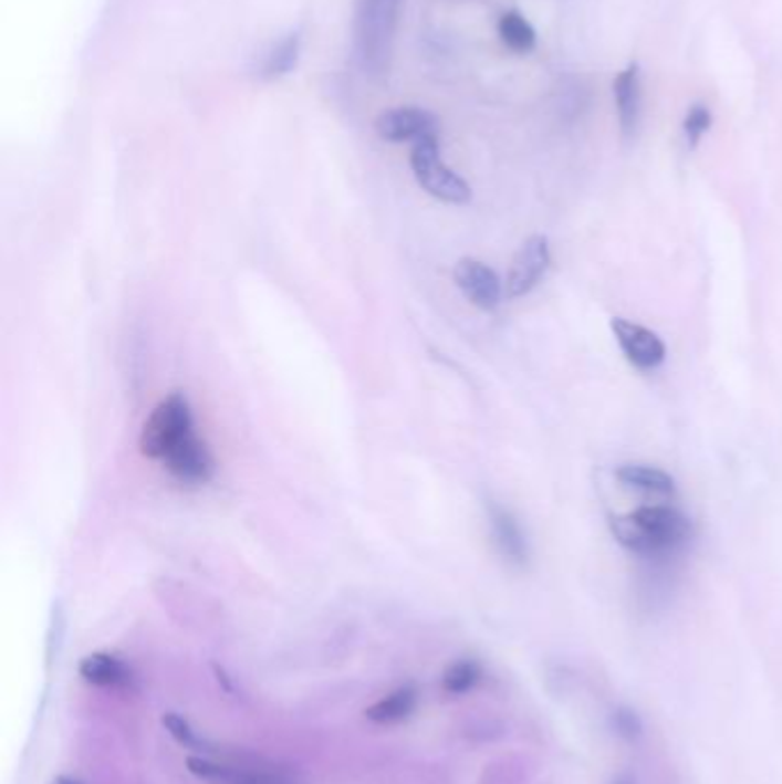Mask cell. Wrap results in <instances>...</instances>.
Segmentation results:
<instances>
[{
  "instance_id": "1",
  "label": "cell",
  "mask_w": 782,
  "mask_h": 784,
  "mask_svg": "<svg viewBox=\"0 0 782 784\" xmlns=\"http://www.w3.org/2000/svg\"><path fill=\"white\" fill-rule=\"evenodd\" d=\"M613 537L640 557H668L691 540V521L675 508L651 505L613 516Z\"/></svg>"
},
{
  "instance_id": "2",
  "label": "cell",
  "mask_w": 782,
  "mask_h": 784,
  "mask_svg": "<svg viewBox=\"0 0 782 784\" xmlns=\"http://www.w3.org/2000/svg\"><path fill=\"white\" fill-rule=\"evenodd\" d=\"M404 0H361L356 17V53L361 70L379 79L388 72Z\"/></svg>"
},
{
  "instance_id": "3",
  "label": "cell",
  "mask_w": 782,
  "mask_h": 784,
  "mask_svg": "<svg viewBox=\"0 0 782 784\" xmlns=\"http://www.w3.org/2000/svg\"><path fill=\"white\" fill-rule=\"evenodd\" d=\"M189 433H194L191 404L186 395L173 393L156 404V409L145 420L140 431V452L149 459L164 461V457Z\"/></svg>"
},
{
  "instance_id": "4",
  "label": "cell",
  "mask_w": 782,
  "mask_h": 784,
  "mask_svg": "<svg viewBox=\"0 0 782 784\" xmlns=\"http://www.w3.org/2000/svg\"><path fill=\"white\" fill-rule=\"evenodd\" d=\"M411 170L418 184L436 200L448 205H466L471 200V186L441 161L439 134L425 136L414 143Z\"/></svg>"
},
{
  "instance_id": "5",
  "label": "cell",
  "mask_w": 782,
  "mask_h": 784,
  "mask_svg": "<svg viewBox=\"0 0 782 784\" xmlns=\"http://www.w3.org/2000/svg\"><path fill=\"white\" fill-rule=\"evenodd\" d=\"M549 266H551L549 239L544 234L528 237L521 243V248L517 250L512 266L508 271L505 296L521 299V296L533 292L542 282V278L546 275Z\"/></svg>"
},
{
  "instance_id": "6",
  "label": "cell",
  "mask_w": 782,
  "mask_h": 784,
  "mask_svg": "<svg viewBox=\"0 0 782 784\" xmlns=\"http://www.w3.org/2000/svg\"><path fill=\"white\" fill-rule=\"evenodd\" d=\"M164 466L168 468V473L184 487H202L211 482L216 473L213 454L202 438L196 436V431L186 436L184 441H179L164 457Z\"/></svg>"
},
{
  "instance_id": "7",
  "label": "cell",
  "mask_w": 782,
  "mask_h": 784,
  "mask_svg": "<svg viewBox=\"0 0 782 784\" xmlns=\"http://www.w3.org/2000/svg\"><path fill=\"white\" fill-rule=\"evenodd\" d=\"M611 331L619 344L624 358H627L636 369L651 372L664 365L666 344L654 331L622 317H615L611 322Z\"/></svg>"
},
{
  "instance_id": "8",
  "label": "cell",
  "mask_w": 782,
  "mask_h": 784,
  "mask_svg": "<svg viewBox=\"0 0 782 784\" xmlns=\"http://www.w3.org/2000/svg\"><path fill=\"white\" fill-rule=\"evenodd\" d=\"M455 282L459 292L476 307L491 312L503 301V282L491 266L480 260L463 258L455 266Z\"/></svg>"
},
{
  "instance_id": "9",
  "label": "cell",
  "mask_w": 782,
  "mask_h": 784,
  "mask_svg": "<svg viewBox=\"0 0 782 784\" xmlns=\"http://www.w3.org/2000/svg\"><path fill=\"white\" fill-rule=\"evenodd\" d=\"M374 129L388 143H416L425 136L439 134V119L425 108L402 106L382 113Z\"/></svg>"
},
{
  "instance_id": "10",
  "label": "cell",
  "mask_w": 782,
  "mask_h": 784,
  "mask_svg": "<svg viewBox=\"0 0 782 784\" xmlns=\"http://www.w3.org/2000/svg\"><path fill=\"white\" fill-rule=\"evenodd\" d=\"M613 97L617 108V122L624 140H632L638 132L640 113H643V85H640V67L638 62H629L615 81H613Z\"/></svg>"
},
{
  "instance_id": "11",
  "label": "cell",
  "mask_w": 782,
  "mask_h": 784,
  "mask_svg": "<svg viewBox=\"0 0 782 784\" xmlns=\"http://www.w3.org/2000/svg\"><path fill=\"white\" fill-rule=\"evenodd\" d=\"M487 516H489L491 537H493L498 553L503 555L510 564H514V567H525L530 551H528L523 530H521L519 521L512 516V512L496 505V503H489Z\"/></svg>"
},
{
  "instance_id": "12",
  "label": "cell",
  "mask_w": 782,
  "mask_h": 784,
  "mask_svg": "<svg viewBox=\"0 0 782 784\" xmlns=\"http://www.w3.org/2000/svg\"><path fill=\"white\" fill-rule=\"evenodd\" d=\"M617 480L627 487L643 491L647 495H661V498H672L677 487L675 480L666 473V470L647 466V463H622L617 468Z\"/></svg>"
},
{
  "instance_id": "13",
  "label": "cell",
  "mask_w": 782,
  "mask_h": 784,
  "mask_svg": "<svg viewBox=\"0 0 782 784\" xmlns=\"http://www.w3.org/2000/svg\"><path fill=\"white\" fill-rule=\"evenodd\" d=\"M416 707H418V693L409 686H402L390 696L382 698L379 702H374L365 711V715L377 725H397V723H402V720L411 718Z\"/></svg>"
},
{
  "instance_id": "14",
  "label": "cell",
  "mask_w": 782,
  "mask_h": 784,
  "mask_svg": "<svg viewBox=\"0 0 782 784\" xmlns=\"http://www.w3.org/2000/svg\"><path fill=\"white\" fill-rule=\"evenodd\" d=\"M538 775V762L517 752V755H505L491 762L482 775L480 784H528Z\"/></svg>"
},
{
  "instance_id": "15",
  "label": "cell",
  "mask_w": 782,
  "mask_h": 784,
  "mask_svg": "<svg viewBox=\"0 0 782 784\" xmlns=\"http://www.w3.org/2000/svg\"><path fill=\"white\" fill-rule=\"evenodd\" d=\"M301 46H303L301 33H290L288 38L280 40L264 55L262 67H260V76L264 81H278V79L292 74L296 70V65H299Z\"/></svg>"
},
{
  "instance_id": "16",
  "label": "cell",
  "mask_w": 782,
  "mask_h": 784,
  "mask_svg": "<svg viewBox=\"0 0 782 784\" xmlns=\"http://www.w3.org/2000/svg\"><path fill=\"white\" fill-rule=\"evenodd\" d=\"M189 766L200 777L221 782V784H285V780H280L278 775H271V773L241 771V769L211 764V762H205V760H191Z\"/></svg>"
},
{
  "instance_id": "17",
  "label": "cell",
  "mask_w": 782,
  "mask_h": 784,
  "mask_svg": "<svg viewBox=\"0 0 782 784\" xmlns=\"http://www.w3.org/2000/svg\"><path fill=\"white\" fill-rule=\"evenodd\" d=\"M498 35L514 53H530L538 46L535 28L517 10H510L498 19Z\"/></svg>"
},
{
  "instance_id": "18",
  "label": "cell",
  "mask_w": 782,
  "mask_h": 784,
  "mask_svg": "<svg viewBox=\"0 0 782 784\" xmlns=\"http://www.w3.org/2000/svg\"><path fill=\"white\" fill-rule=\"evenodd\" d=\"M81 677L95 686H117L127 681V666L111 654H90L81 661Z\"/></svg>"
},
{
  "instance_id": "19",
  "label": "cell",
  "mask_w": 782,
  "mask_h": 784,
  "mask_svg": "<svg viewBox=\"0 0 782 784\" xmlns=\"http://www.w3.org/2000/svg\"><path fill=\"white\" fill-rule=\"evenodd\" d=\"M484 670L473 658H461L444 672V691L448 696H466L480 686Z\"/></svg>"
},
{
  "instance_id": "20",
  "label": "cell",
  "mask_w": 782,
  "mask_h": 784,
  "mask_svg": "<svg viewBox=\"0 0 782 784\" xmlns=\"http://www.w3.org/2000/svg\"><path fill=\"white\" fill-rule=\"evenodd\" d=\"M608 725L611 732L627 745H638L647 732L643 715L629 704H615L608 715Z\"/></svg>"
},
{
  "instance_id": "21",
  "label": "cell",
  "mask_w": 782,
  "mask_h": 784,
  "mask_svg": "<svg viewBox=\"0 0 782 784\" xmlns=\"http://www.w3.org/2000/svg\"><path fill=\"white\" fill-rule=\"evenodd\" d=\"M709 129H711V111H709V106H705V104L691 106V111L686 113V119H684V134H686L688 145L698 147Z\"/></svg>"
},
{
  "instance_id": "22",
  "label": "cell",
  "mask_w": 782,
  "mask_h": 784,
  "mask_svg": "<svg viewBox=\"0 0 782 784\" xmlns=\"http://www.w3.org/2000/svg\"><path fill=\"white\" fill-rule=\"evenodd\" d=\"M164 725H168L170 734H173L175 739H179L181 743H186V745H191V743H194V732H191V728H189V725L184 723L181 718H177V715H168V718H164Z\"/></svg>"
},
{
  "instance_id": "23",
  "label": "cell",
  "mask_w": 782,
  "mask_h": 784,
  "mask_svg": "<svg viewBox=\"0 0 782 784\" xmlns=\"http://www.w3.org/2000/svg\"><path fill=\"white\" fill-rule=\"evenodd\" d=\"M611 784H638V777L632 771H619Z\"/></svg>"
},
{
  "instance_id": "24",
  "label": "cell",
  "mask_w": 782,
  "mask_h": 784,
  "mask_svg": "<svg viewBox=\"0 0 782 784\" xmlns=\"http://www.w3.org/2000/svg\"><path fill=\"white\" fill-rule=\"evenodd\" d=\"M53 784H81V782L74 777H67V775H60L58 780H53Z\"/></svg>"
}]
</instances>
